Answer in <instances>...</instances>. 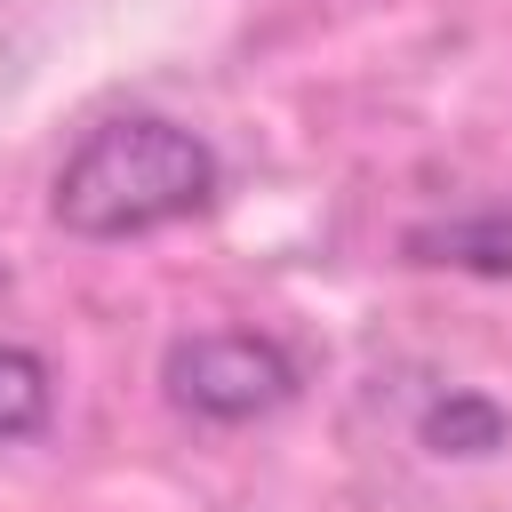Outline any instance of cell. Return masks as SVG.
<instances>
[{"label": "cell", "mask_w": 512, "mask_h": 512, "mask_svg": "<svg viewBox=\"0 0 512 512\" xmlns=\"http://www.w3.org/2000/svg\"><path fill=\"white\" fill-rule=\"evenodd\" d=\"M416 264H448V272H512V208H480V216H448V224H416L408 232Z\"/></svg>", "instance_id": "3"}, {"label": "cell", "mask_w": 512, "mask_h": 512, "mask_svg": "<svg viewBox=\"0 0 512 512\" xmlns=\"http://www.w3.org/2000/svg\"><path fill=\"white\" fill-rule=\"evenodd\" d=\"M56 408V376L32 344H0V448L8 440H32Z\"/></svg>", "instance_id": "5"}, {"label": "cell", "mask_w": 512, "mask_h": 512, "mask_svg": "<svg viewBox=\"0 0 512 512\" xmlns=\"http://www.w3.org/2000/svg\"><path fill=\"white\" fill-rule=\"evenodd\" d=\"M416 440H424L432 456H496V448L512 440V416H504L488 392H448V400L424 408Z\"/></svg>", "instance_id": "4"}, {"label": "cell", "mask_w": 512, "mask_h": 512, "mask_svg": "<svg viewBox=\"0 0 512 512\" xmlns=\"http://www.w3.org/2000/svg\"><path fill=\"white\" fill-rule=\"evenodd\" d=\"M216 152L208 136L160 120V112H128V120H104L88 128L56 184H48V216L72 232V240H144L160 224H184L216 200Z\"/></svg>", "instance_id": "1"}, {"label": "cell", "mask_w": 512, "mask_h": 512, "mask_svg": "<svg viewBox=\"0 0 512 512\" xmlns=\"http://www.w3.org/2000/svg\"><path fill=\"white\" fill-rule=\"evenodd\" d=\"M160 376H168V400L208 416V424H256V416L296 400V360L248 328H208V336L168 344Z\"/></svg>", "instance_id": "2"}]
</instances>
